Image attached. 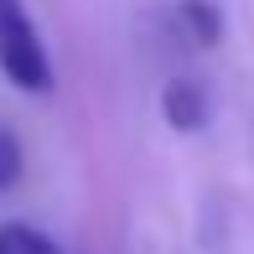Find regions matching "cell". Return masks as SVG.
I'll use <instances>...</instances> for the list:
<instances>
[{
  "label": "cell",
  "instance_id": "1",
  "mask_svg": "<svg viewBox=\"0 0 254 254\" xmlns=\"http://www.w3.org/2000/svg\"><path fill=\"white\" fill-rule=\"evenodd\" d=\"M0 73L21 94H52V57L26 0H0Z\"/></svg>",
  "mask_w": 254,
  "mask_h": 254
},
{
  "label": "cell",
  "instance_id": "2",
  "mask_svg": "<svg viewBox=\"0 0 254 254\" xmlns=\"http://www.w3.org/2000/svg\"><path fill=\"white\" fill-rule=\"evenodd\" d=\"M161 109H166V120L177 125V130H202V125H207V94H202V83H192V78L166 83Z\"/></svg>",
  "mask_w": 254,
  "mask_h": 254
},
{
  "label": "cell",
  "instance_id": "3",
  "mask_svg": "<svg viewBox=\"0 0 254 254\" xmlns=\"http://www.w3.org/2000/svg\"><path fill=\"white\" fill-rule=\"evenodd\" d=\"M177 21L187 26L192 42H202V47H213V42L223 37V16H218L213 0H182V5H177Z\"/></svg>",
  "mask_w": 254,
  "mask_h": 254
},
{
  "label": "cell",
  "instance_id": "4",
  "mask_svg": "<svg viewBox=\"0 0 254 254\" xmlns=\"http://www.w3.org/2000/svg\"><path fill=\"white\" fill-rule=\"evenodd\" d=\"M0 254H63V249L31 223H0Z\"/></svg>",
  "mask_w": 254,
  "mask_h": 254
},
{
  "label": "cell",
  "instance_id": "5",
  "mask_svg": "<svg viewBox=\"0 0 254 254\" xmlns=\"http://www.w3.org/2000/svg\"><path fill=\"white\" fill-rule=\"evenodd\" d=\"M16 182H21V145H16V135L0 125V192L16 187Z\"/></svg>",
  "mask_w": 254,
  "mask_h": 254
}]
</instances>
